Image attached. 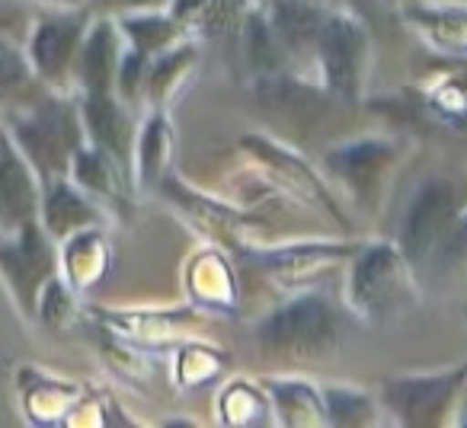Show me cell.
Returning <instances> with one entry per match:
<instances>
[{"instance_id":"21","label":"cell","mask_w":467,"mask_h":428,"mask_svg":"<svg viewBox=\"0 0 467 428\" xmlns=\"http://www.w3.org/2000/svg\"><path fill=\"white\" fill-rule=\"evenodd\" d=\"M400 16L413 33L448 58H467V7L458 4H420L403 0Z\"/></svg>"},{"instance_id":"20","label":"cell","mask_w":467,"mask_h":428,"mask_svg":"<svg viewBox=\"0 0 467 428\" xmlns=\"http://www.w3.org/2000/svg\"><path fill=\"white\" fill-rule=\"evenodd\" d=\"M176 154V135L173 122L167 118V109H150V116L144 118V125L138 128L135 150H131V179L135 189L150 192L161 189V182L170 176Z\"/></svg>"},{"instance_id":"16","label":"cell","mask_w":467,"mask_h":428,"mask_svg":"<svg viewBox=\"0 0 467 428\" xmlns=\"http://www.w3.org/2000/svg\"><path fill=\"white\" fill-rule=\"evenodd\" d=\"M39 221L55 243L67 240L71 234L106 224V211L93 195H87L71 176H61L42 186Z\"/></svg>"},{"instance_id":"4","label":"cell","mask_w":467,"mask_h":428,"mask_svg":"<svg viewBox=\"0 0 467 428\" xmlns=\"http://www.w3.org/2000/svg\"><path fill=\"white\" fill-rule=\"evenodd\" d=\"M467 208V195L458 182L445 176H429L416 186L400 224H397V247L407 256L413 269L435 262L445 253L454 228L461 221V211Z\"/></svg>"},{"instance_id":"33","label":"cell","mask_w":467,"mask_h":428,"mask_svg":"<svg viewBox=\"0 0 467 428\" xmlns=\"http://www.w3.org/2000/svg\"><path fill=\"white\" fill-rule=\"evenodd\" d=\"M36 16H39V7L33 0H0V36L26 46Z\"/></svg>"},{"instance_id":"31","label":"cell","mask_w":467,"mask_h":428,"mask_svg":"<svg viewBox=\"0 0 467 428\" xmlns=\"http://www.w3.org/2000/svg\"><path fill=\"white\" fill-rule=\"evenodd\" d=\"M221 364H224V355L208 345H199V342H189L180 349V358H176V381L182 387H202L208 383L212 377H218Z\"/></svg>"},{"instance_id":"12","label":"cell","mask_w":467,"mask_h":428,"mask_svg":"<svg viewBox=\"0 0 467 428\" xmlns=\"http://www.w3.org/2000/svg\"><path fill=\"white\" fill-rule=\"evenodd\" d=\"M356 247H343V243H285V247L254 250L247 256L279 288H305L330 266L346 262Z\"/></svg>"},{"instance_id":"35","label":"cell","mask_w":467,"mask_h":428,"mask_svg":"<svg viewBox=\"0 0 467 428\" xmlns=\"http://www.w3.org/2000/svg\"><path fill=\"white\" fill-rule=\"evenodd\" d=\"M439 262H448V266H467V208L461 211V221L454 228L451 240H448L445 253L439 256Z\"/></svg>"},{"instance_id":"36","label":"cell","mask_w":467,"mask_h":428,"mask_svg":"<svg viewBox=\"0 0 467 428\" xmlns=\"http://www.w3.org/2000/svg\"><path fill=\"white\" fill-rule=\"evenodd\" d=\"M48 7H84V0H42Z\"/></svg>"},{"instance_id":"19","label":"cell","mask_w":467,"mask_h":428,"mask_svg":"<svg viewBox=\"0 0 467 428\" xmlns=\"http://www.w3.org/2000/svg\"><path fill=\"white\" fill-rule=\"evenodd\" d=\"M112 266V250L109 237H106L103 224L99 228H87L71 234L67 240L58 243V269L61 279L71 285L74 294H90L106 281Z\"/></svg>"},{"instance_id":"8","label":"cell","mask_w":467,"mask_h":428,"mask_svg":"<svg viewBox=\"0 0 467 428\" xmlns=\"http://www.w3.org/2000/svg\"><path fill=\"white\" fill-rule=\"evenodd\" d=\"M58 275V243L48 237L39 218L23 224L16 234L0 237V279L7 281L23 317H36L39 294Z\"/></svg>"},{"instance_id":"32","label":"cell","mask_w":467,"mask_h":428,"mask_svg":"<svg viewBox=\"0 0 467 428\" xmlns=\"http://www.w3.org/2000/svg\"><path fill=\"white\" fill-rule=\"evenodd\" d=\"M74 311H78V304H74V291L71 285H67L65 279H52L46 285V291L39 294V307H36V320H42L46 326H52V330H65L67 323H71Z\"/></svg>"},{"instance_id":"38","label":"cell","mask_w":467,"mask_h":428,"mask_svg":"<svg viewBox=\"0 0 467 428\" xmlns=\"http://www.w3.org/2000/svg\"><path fill=\"white\" fill-rule=\"evenodd\" d=\"M320 4H337V0H320Z\"/></svg>"},{"instance_id":"27","label":"cell","mask_w":467,"mask_h":428,"mask_svg":"<svg viewBox=\"0 0 467 428\" xmlns=\"http://www.w3.org/2000/svg\"><path fill=\"white\" fill-rule=\"evenodd\" d=\"M116 20L125 36V46L135 48L144 58H157L161 52L173 48L176 42L192 39V36H186V29L173 20L170 10H144V14H125V16H116Z\"/></svg>"},{"instance_id":"10","label":"cell","mask_w":467,"mask_h":428,"mask_svg":"<svg viewBox=\"0 0 467 428\" xmlns=\"http://www.w3.org/2000/svg\"><path fill=\"white\" fill-rule=\"evenodd\" d=\"M39 201L42 179L16 148L7 125H0V237L16 234L23 224L36 221Z\"/></svg>"},{"instance_id":"22","label":"cell","mask_w":467,"mask_h":428,"mask_svg":"<svg viewBox=\"0 0 467 428\" xmlns=\"http://www.w3.org/2000/svg\"><path fill=\"white\" fill-rule=\"evenodd\" d=\"M195 67H199V42L195 39H182L157 58H150L141 90L150 109H170L182 97L189 80L195 77Z\"/></svg>"},{"instance_id":"34","label":"cell","mask_w":467,"mask_h":428,"mask_svg":"<svg viewBox=\"0 0 467 428\" xmlns=\"http://www.w3.org/2000/svg\"><path fill=\"white\" fill-rule=\"evenodd\" d=\"M84 4L97 16H125L144 14V10H170L173 0H84Z\"/></svg>"},{"instance_id":"13","label":"cell","mask_w":467,"mask_h":428,"mask_svg":"<svg viewBox=\"0 0 467 428\" xmlns=\"http://www.w3.org/2000/svg\"><path fill=\"white\" fill-rule=\"evenodd\" d=\"M244 150L273 176L279 186H288L292 195H298L301 201H307L311 208H320V211H330L333 218L346 224L343 211H339V201H337V192H330L324 179L307 167L301 157H295L292 150L279 148L275 141L269 138H260V135H247L244 138Z\"/></svg>"},{"instance_id":"17","label":"cell","mask_w":467,"mask_h":428,"mask_svg":"<svg viewBox=\"0 0 467 428\" xmlns=\"http://www.w3.org/2000/svg\"><path fill=\"white\" fill-rule=\"evenodd\" d=\"M67 176H71L87 195H93V199L103 205L106 214L112 211V214H119V218H125L129 201H131V186H135L131 169L125 167V163H119L116 157L106 154L103 148L87 141L84 148L74 154L71 173Z\"/></svg>"},{"instance_id":"11","label":"cell","mask_w":467,"mask_h":428,"mask_svg":"<svg viewBox=\"0 0 467 428\" xmlns=\"http://www.w3.org/2000/svg\"><path fill=\"white\" fill-rule=\"evenodd\" d=\"M330 10V4H320V0H266L263 4L266 23L279 39L288 65H295L305 74L314 71L317 39Z\"/></svg>"},{"instance_id":"5","label":"cell","mask_w":467,"mask_h":428,"mask_svg":"<svg viewBox=\"0 0 467 428\" xmlns=\"http://www.w3.org/2000/svg\"><path fill=\"white\" fill-rule=\"evenodd\" d=\"M371 71L368 26L349 10H330L320 29L314 74L317 84L339 103H358Z\"/></svg>"},{"instance_id":"1","label":"cell","mask_w":467,"mask_h":428,"mask_svg":"<svg viewBox=\"0 0 467 428\" xmlns=\"http://www.w3.org/2000/svg\"><path fill=\"white\" fill-rule=\"evenodd\" d=\"M4 125L42 179V186L71 173L74 154L87 144L80 99L71 90H48L26 109L7 112Z\"/></svg>"},{"instance_id":"18","label":"cell","mask_w":467,"mask_h":428,"mask_svg":"<svg viewBox=\"0 0 467 428\" xmlns=\"http://www.w3.org/2000/svg\"><path fill=\"white\" fill-rule=\"evenodd\" d=\"M80 116H84L87 141L103 148L119 163L131 169V150H135L138 125L131 116V103L119 93H99V97H78Z\"/></svg>"},{"instance_id":"30","label":"cell","mask_w":467,"mask_h":428,"mask_svg":"<svg viewBox=\"0 0 467 428\" xmlns=\"http://www.w3.org/2000/svg\"><path fill=\"white\" fill-rule=\"evenodd\" d=\"M327 419L333 425H371L378 419V400L356 387H327Z\"/></svg>"},{"instance_id":"7","label":"cell","mask_w":467,"mask_h":428,"mask_svg":"<svg viewBox=\"0 0 467 428\" xmlns=\"http://www.w3.org/2000/svg\"><path fill=\"white\" fill-rule=\"evenodd\" d=\"M93 23V14L84 7H48L39 10L26 39V55L39 80L48 90H74L80 46Z\"/></svg>"},{"instance_id":"26","label":"cell","mask_w":467,"mask_h":428,"mask_svg":"<svg viewBox=\"0 0 467 428\" xmlns=\"http://www.w3.org/2000/svg\"><path fill=\"white\" fill-rule=\"evenodd\" d=\"M266 393L273 409L279 413L282 425L305 428V425H327V403L324 390L314 387L305 377H273L266 381Z\"/></svg>"},{"instance_id":"14","label":"cell","mask_w":467,"mask_h":428,"mask_svg":"<svg viewBox=\"0 0 467 428\" xmlns=\"http://www.w3.org/2000/svg\"><path fill=\"white\" fill-rule=\"evenodd\" d=\"M161 192L167 195L170 201H176V205L192 218V224H199L212 240L227 243V247H237V250H244V253L260 250V240L254 237L260 228L250 224L244 214L234 211L231 205H221V201H214V199H208V195L195 192V189L182 186V182L173 179V176H167V179L161 182Z\"/></svg>"},{"instance_id":"37","label":"cell","mask_w":467,"mask_h":428,"mask_svg":"<svg viewBox=\"0 0 467 428\" xmlns=\"http://www.w3.org/2000/svg\"><path fill=\"white\" fill-rule=\"evenodd\" d=\"M397 4H403V0H397ZM420 4H458V7H467V0H420Z\"/></svg>"},{"instance_id":"15","label":"cell","mask_w":467,"mask_h":428,"mask_svg":"<svg viewBox=\"0 0 467 428\" xmlns=\"http://www.w3.org/2000/svg\"><path fill=\"white\" fill-rule=\"evenodd\" d=\"M125 52V36L119 29L116 16H97L80 46L78 71H74V90L78 97H99V93H116L119 61Z\"/></svg>"},{"instance_id":"3","label":"cell","mask_w":467,"mask_h":428,"mask_svg":"<svg viewBox=\"0 0 467 428\" xmlns=\"http://www.w3.org/2000/svg\"><path fill=\"white\" fill-rule=\"evenodd\" d=\"M346 304L365 323L384 326L416 304L413 266L397 243H368L349 256Z\"/></svg>"},{"instance_id":"6","label":"cell","mask_w":467,"mask_h":428,"mask_svg":"<svg viewBox=\"0 0 467 428\" xmlns=\"http://www.w3.org/2000/svg\"><path fill=\"white\" fill-rule=\"evenodd\" d=\"M467 364L435 374H400L381 383V403L400 425L435 428L464 413Z\"/></svg>"},{"instance_id":"25","label":"cell","mask_w":467,"mask_h":428,"mask_svg":"<svg viewBox=\"0 0 467 428\" xmlns=\"http://www.w3.org/2000/svg\"><path fill=\"white\" fill-rule=\"evenodd\" d=\"M46 93L48 87L36 74L33 61L26 55V46L0 36V109L4 112L26 109L29 103H36Z\"/></svg>"},{"instance_id":"23","label":"cell","mask_w":467,"mask_h":428,"mask_svg":"<svg viewBox=\"0 0 467 428\" xmlns=\"http://www.w3.org/2000/svg\"><path fill=\"white\" fill-rule=\"evenodd\" d=\"M254 10V0H173L170 14L192 39L237 36Z\"/></svg>"},{"instance_id":"28","label":"cell","mask_w":467,"mask_h":428,"mask_svg":"<svg viewBox=\"0 0 467 428\" xmlns=\"http://www.w3.org/2000/svg\"><path fill=\"white\" fill-rule=\"evenodd\" d=\"M241 39H244V48H247V61L260 71V77L263 74H279L282 65H288L285 52H282L279 39H275L273 29H269L263 10H250V16L241 26Z\"/></svg>"},{"instance_id":"29","label":"cell","mask_w":467,"mask_h":428,"mask_svg":"<svg viewBox=\"0 0 467 428\" xmlns=\"http://www.w3.org/2000/svg\"><path fill=\"white\" fill-rule=\"evenodd\" d=\"M269 393H263L260 387L254 383H231L224 390L218 403V413H221V422L227 425H260L263 419H269Z\"/></svg>"},{"instance_id":"39","label":"cell","mask_w":467,"mask_h":428,"mask_svg":"<svg viewBox=\"0 0 467 428\" xmlns=\"http://www.w3.org/2000/svg\"><path fill=\"white\" fill-rule=\"evenodd\" d=\"M263 4H266V0H263Z\"/></svg>"},{"instance_id":"2","label":"cell","mask_w":467,"mask_h":428,"mask_svg":"<svg viewBox=\"0 0 467 428\" xmlns=\"http://www.w3.org/2000/svg\"><path fill=\"white\" fill-rule=\"evenodd\" d=\"M256 342L269 362L317 364L339 352L343 317L320 291H298L256 326Z\"/></svg>"},{"instance_id":"9","label":"cell","mask_w":467,"mask_h":428,"mask_svg":"<svg viewBox=\"0 0 467 428\" xmlns=\"http://www.w3.org/2000/svg\"><path fill=\"white\" fill-rule=\"evenodd\" d=\"M403 157V144L397 138L368 135V138H352L346 144H337L327 150L324 167L365 211H378L388 192L390 173L397 169Z\"/></svg>"},{"instance_id":"24","label":"cell","mask_w":467,"mask_h":428,"mask_svg":"<svg viewBox=\"0 0 467 428\" xmlns=\"http://www.w3.org/2000/svg\"><path fill=\"white\" fill-rule=\"evenodd\" d=\"M186 288L195 304L208 311H234L237 307V281H234L231 262L218 250H202L186 266Z\"/></svg>"}]
</instances>
